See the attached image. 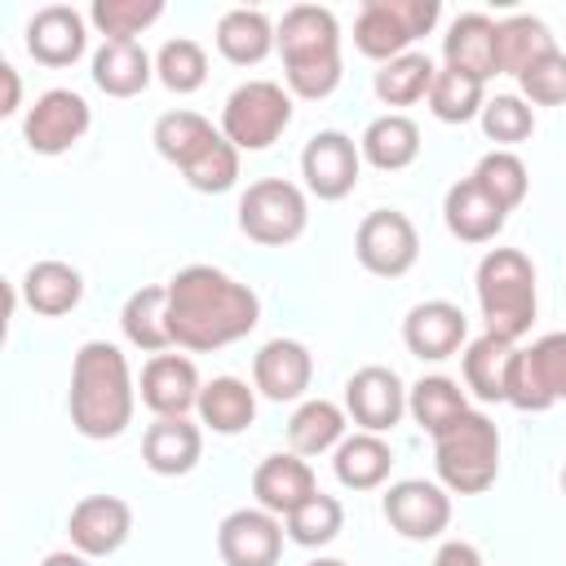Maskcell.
<instances>
[{"label":"cell","mask_w":566,"mask_h":566,"mask_svg":"<svg viewBox=\"0 0 566 566\" xmlns=\"http://www.w3.org/2000/svg\"><path fill=\"white\" fill-rule=\"evenodd\" d=\"M283 53V80L292 97L323 102L340 84V27L323 4H292L274 27Z\"/></svg>","instance_id":"3"},{"label":"cell","mask_w":566,"mask_h":566,"mask_svg":"<svg viewBox=\"0 0 566 566\" xmlns=\"http://www.w3.org/2000/svg\"><path fill=\"white\" fill-rule=\"evenodd\" d=\"M274 44H279L274 40V27H270V18L261 9L239 4V9H226L217 18V49L234 66H256Z\"/></svg>","instance_id":"31"},{"label":"cell","mask_w":566,"mask_h":566,"mask_svg":"<svg viewBox=\"0 0 566 566\" xmlns=\"http://www.w3.org/2000/svg\"><path fill=\"white\" fill-rule=\"evenodd\" d=\"M84 296V274L66 261H35L27 274H22V301L44 314V318H57V314H71Z\"/></svg>","instance_id":"30"},{"label":"cell","mask_w":566,"mask_h":566,"mask_svg":"<svg viewBox=\"0 0 566 566\" xmlns=\"http://www.w3.org/2000/svg\"><path fill=\"white\" fill-rule=\"evenodd\" d=\"M40 566H93V557H84V553H75V548H62V553H49Z\"/></svg>","instance_id":"48"},{"label":"cell","mask_w":566,"mask_h":566,"mask_svg":"<svg viewBox=\"0 0 566 566\" xmlns=\"http://www.w3.org/2000/svg\"><path fill=\"white\" fill-rule=\"evenodd\" d=\"M473 181H478L504 212H513V208L526 199L531 172H526L522 155H513V150H486V155L478 159V168H473Z\"/></svg>","instance_id":"40"},{"label":"cell","mask_w":566,"mask_h":566,"mask_svg":"<svg viewBox=\"0 0 566 566\" xmlns=\"http://www.w3.org/2000/svg\"><path fill=\"white\" fill-rule=\"evenodd\" d=\"M385 522L402 535V539H438L451 522V491L442 482H424V478H402L385 491L380 500Z\"/></svg>","instance_id":"13"},{"label":"cell","mask_w":566,"mask_h":566,"mask_svg":"<svg viewBox=\"0 0 566 566\" xmlns=\"http://www.w3.org/2000/svg\"><path fill=\"white\" fill-rule=\"evenodd\" d=\"M407 411H411V420H416L429 438H438L442 429H451V424L469 411V402H464V389H460L451 376H420V380L407 389Z\"/></svg>","instance_id":"35"},{"label":"cell","mask_w":566,"mask_h":566,"mask_svg":"<svg viewBox=\"0 0 566 566\" xmlns=\"http://www.w3.org/2000/svg\"><path fill=\"white\" fill-rule=\"evenodd\" d=\"M433 566H486L482 553L469 544V539H447L438 553H433Z\"/></svg>","instance_id":"46"},{"label":"cell","mask_w":566,"mask_h":566,"mask_svg":"<svg viewBox=\"0 0 566 566\" xmlns=\"http://www.w3.org/2000/svg\"><path fill=\"white\" fill-rule=\"evenodd\" d=\"M217 553L226 566H279L283 557V517L256 509H234L217 526Z\"/></svg>","instance_id":"15"},{"label":"cell","mask_w":566,"mask_h":566,"mask_svg":"<svg viewBox=\"0 0 566 566\" xmlns=\"http://www.w3.org/2000/svg\"><path fill=\"white\" fill-rule=\"evenodd\" d=\"M93 124L88 102L75 88H49L22 115V137L35 155H66Z\"/></svg>","instance_id":"11"},{"label":"cell","mask_w":566,"mask_h":566,"mask_svg":"<svg viewBox=\"0 0 566 566\" xmlns=\"http://www.w3.org/2000/svg\"><path fill=\"white\" fill-rule=\"evenodd\" d=\"M442 57L451 71H464L473 80H491L495 71V22L486 13H460L442 35Z\"/></svg>","instance_id":"24"},{"label":"cell","mask_w":566,"mask_h":566,"mask_svg":"<svg viewBox=\"0 0 566 566\" xmlns=\"http://www.w3.org/2000/svg\"><path fill=\"white\" fill-rule=\"evenodd\" d=\"M354 256L376 279H402L416 265V256H420V234H416L407 212L376 208L354 230Z\"/></svg>","instance_id":"10"},{"label":"cell","mask_w":566,"mask_h":566,"mask_svg":"<svg viewBox=\"0 0 566 566\" xmlns=\"http://www.w3.org/2000/svg\"><path fill=\"white\" fill-rule=\"evenodd\" d=\"M88 35H84V13L71 4H44L31 13L27 22V53L40 66H71L84 53Z\"/></svg>","instance_id":"21"},{"label":"cell","mask_w":566,"mask_h":566,"mask_svg":"<svg viewBox=\"0 0 566 566\" xmlns=\"http://www.w3.org/2000/svg\"><path fill=\"white\" fill-rule=\"evenodd\" d=\"M504 402L517 411H548L553 402H566V332H548L531 349H513Z\"/></svg>","instance_id":"9"},{"label":"cell","mask_w":566,"mask_h":566,"mask_svg":"<svg viewBox=\"0 0 566 566\" xmlns=\"http://www.w3.org/2000/svg\"><path fill=\"white\" fill-rule=\"evenodd\" d=\"M133 407H137V385H133L124 349L111 340H84L75 349L71 394H66L75 433H84L93 442L119 438L133 424Z\"/></svg>","instance_id":"2"},{"label":"cell","mask_w":566,"mask_h":566,"mask_svg":"<svg viewBox=\"0 0 566 566\" xmlns=\"http://www.w3.org/2000/svg\"><path fill=\"white\" fill-rule=\"evenodd\" d=\"M119 327H124L128 345H137L146 354H168L172 349V332H168V283L137 287L124 301V310H119Z\"/></svg>","instance_id":"27"},{"label":"cell","mask_w":566,"mask_h":566,"mask_svg":"<svg viewBox=\"0 0 566 566\" xmlns=\"http://www.w3.org/2000/svg\"><path fill=\"white\" fill-rule=\"evenodd\" d=\"M261 323V301L248 283L217 265H186L168 279V332L172 345L212 354L243 340Z\"/></svg>","instance_id":"1"},{"label":"cell","mask_w":566,"mask_h":566,"mask_svg":"<svg viewBox=\"0 0 566 566\" xmlns=\"http://www.w3.org/2000/svg\"><path fill=\"white\" fill-rule=\"evenodd\" d=\"M433 469L451 495H482L500 473V429L482 411H464L433 438Z\"/></svg>","instance_id":"5"},{"label":"cell","mask_w":566,"mask_h":566,"mask_svg":"<svg viewBox=\"0 0 566 566\" xmlns=\"http://www.w3.org/2000/svg\"><path fill=\"white\" fill-rule=\"evenodd\" d=\"M310 203L296 181L261 177L239 195V230L261 248H287L305 234Z\"/></svg>","instance_id":"7"},{"label":"cell","mask_w":566,"mask_h":566,"mask_svg":"<svg viewBox=\"0 0 566 566\" xmlns=\"http://www.w3.org/2000/svg\"><path fill=\"white\" fill-rule=\"evenodd\" d=\"M509 363H513V345L482 332L478 340L464 345V385L473 389V398L482 402H504V385H509Z\"/></svg>","instance_id":"36"},{"label":"cell","mask_w":566,"mask_h":566,"mask_svg":"<svg viewBox=\"0 0 566 566\" xmlns=\"http://www.w3.org/2000/svg\"><path fill=\"white\" fill-rule=\"evenodd\" d=\"M155 75H159V84L168 93H195V88H203V80H208V53H203V44L199 40H186V35L168 40L155 53Z\"/></svg>","instance_id":"41"},{"label":"cell","mask_w":566,"mask_h":566,"mask_svg":"<svg viewBox=\"0 0 566 566\" xmlns=\"http://www.w3.org/2000/svg\"><path fill=\"white\" fill-rule=\"evenodd\" d=\"M155 75L150 53L137 40H102L93 53V84L106 97H137Z\"/></svg>","instance_id":"25"},{"label":"cell","mask_w":566,"mask_h":566,"mask_svg":"<svg viewBox=\"0 0 566 566\" xmlns=\"http://www.w3.org/2000/svg\"><path fill=\"white\" fill-rule=\"evenodd\" d=\"M464 336H469L464 310H460L455 301H442V296L411 305V314L402 318V345H407L416 358H429V363L460 354Z\"/></svg>","instance_id":"17"},{"label":"cell","mask_w":566,"mask_h":566,"mask_svg":"<svg viewBox=\"0 0 566 566\" xmlns=\"http://www.w3.org/2000/svg\"><path fill=\"white\" fill-rule=\"evenodd\" d=\"M199 371L186 354H150V363L142 367V402L155 416H186L199 407Z\"/></svg>","instance_id":"20"},{"label":"cell","mask_w":566,"mask_h":566,"mask_svg":"<svg viewBox=\"0 0 566 566\" xmlns=\"http://www.w3.org/2000/svg\"><path fill=\"white\" fill-rule=\"evenodd\" d=\"M407 411V389L394 367L367 363L345 380V416L363 433H389Z\"/></svg>","instance_id":"14"},{"label":"cell","mask_w":566,"mask_h":566,"mask_svg":"<svg viewBox=\"0 0 566 566\" xmlns=\"http://www.w3.org/2000/svg\"><path fill=\"white\" fill-rule=\"evenodd\" d=\"M442 221L460 243H491L504 230L509 212L473 177H460L442 199Z\"/></svg>","instance_id":"23"},{"label":"cell","mask_w":566,"mask_h":566,"mask_svg":"<svg viewBox=\"0 0 566 566\" xmlns=\"http://www.w3.org/2000/svg\"><path fill=\"white\" fill-rule=\"evenodd\" d=\"M562 495H566V464H562Z\"/></svg>","instance_id":"50"},{"label":"cell","mask_w":566,"mask_h":566,"mask_svg":"<svg viewBox=\"0 0 566 566\" xmlns=\"http://www.w3.org/2000/svg\"><path fill=\"white\" fill-rule=\"evenodd\" d=\"M340 526H345V509H340L336 495H323V491L310 495L296 513L283 517L287 539L301 544V548H323V544H332V539L340 535Z\"/></svg>","instance_id":"39"},{"label":"cell","mask_w":566,"mask_h":566,"mask_svg":"<svg viewBox=\"0 0 566 566\" xmlns=\"http://www.w3.org/2000/svg\"><path fill=\"white\" fill-rule=\"evenodd\" d=\"M358 172H363V150L354 137H345L340 128H323L305 142L301 150V177H305V190L336 203L345 199L354 186H358Z\"/></svg>","instance_id":"12"},{"label":"cell","mask_w":566,"mask_h":566,"mask_svg":"<svg viewBox=\"0 0 566 566\" xmlns=\"http://www.w3.org/2000/svg\"><path fill=\"white\" fill-rule=\"evenodd\" d=\"M332 469H336V482L349 486V491H376L389 469H394V451L380 433H345V442L332 451Z\"/></svg>","instance_id":"29"},{"label":"cell","mask_w":566,"mask_h":566,"mask_svg":"<svg viewBox=\"0 0 566 566\" xmlns=\"http://www.w3.org/2000/svg\"><path fill=\"white\" fill-rule=\"evenodd\" d=\"M252 495H256V504H261L265 513L287 517V513H296L310 495H318V478H314V469H310L305 455L279 451V455H265V460L256 464V473H252Z\"/></svg>","instance_id":"18"},{"label":"cell","mask_w":566,"mask_h":566,"mask_svg":"<svg viewBox=\"0 0 566 566\" xmlns=\"http://www.w3.org/2000/svg\"><path fill=\"white\" fill-rule=\"evenodd\" d=\"M478 305L486 332L517 345L535 323V265L517 248H491L478 261Z\"/></svg>","instance_id":"4"},{"label":"cell","mask_w":566,"mask_h":566,"mask_svg":"<svg viewBox=\"0 0 566 566\" xmlns=\"http://www.w3.org/2000/svg\"><path fill=\"white\" fill-rule=\"evenodd\" d=\"M438 0H367L354 22V44L363 57H376L385 66L402 57L420 35H429L438 27Z\"/></svg>","instance_id":"6"},{"label":"cell","mask_w":566,"mask_h":566,"mask_svg":"<svg viewBox=\"0 0 566 566\" xmlns=\"http://www.w3.org/2000/svg\"><path fill=\"white\" fill-rule=\"evenodd\" d=\"M345 407L327 402V398H305L292 420H287V442L296 455H323V451H336L345 442Z\"/></svg>","instance_id":"34"},{"label":"cell","mask_w":566,"mask_h":566,"mask_svg":"<svg viewBox=\"0 0 566 566\" xmlns=\"http://www.w3.org/2000/svg\"><path fill=\"white\" fill-rule=\"evenodd\" d=\"M486 106V84L464 75V71H451L442 66L433 75V88H429V111L442 119V124H469L473 115H482Z\"/></svg>","instance_id":"38"},{"label":"cell","mask_w":566,"mask_h":566,"mask_svg":"<svg viewBox=\"0 0 566 566\" xmlns=\"http://www.w3.org/2000/svg\"><path fill=\"white\" fill-rule=\"evenodd\" d=\"M217 137H221V128H212V119L199 111H164L155 119V133H150L155 150L177 168H190Z\"/></svg>","instance_id":"32"},{"label":"cell","mask_w":566,"mask_h":566,"mask_svg":"<svg viewBox=\"0 0 566 566\" xmlns=\"http://www.w3.org/2000/svg\"><path fill=\"white\" fill-rule=\"evenodd\" d=\"M203 455V429L186 416H155V424L142 438V460L159 478H181Z\"/></svg>","instance_id":"22"},{"label":"cell","mask_w":566,"mask_h":566,"mask_svg":"<svg viewBox=\"0 0 566 566\" xmlns=\"http://www.w3.org/2000/svg\"><path fill=\"white\" fill-rule=\"evenodd\" d=\"M478 119H482L486 142H495V150H509V146L526 142V137L535 133V111H531V102H522V97H513V93L491 97Z\"/></svg>","instance_id":"43"},{"label":"cell","mask_w":566,"mask_h":566,"mask_svg":"<svg viewBox=\"0 0 566 566\" xmlns=\"http://www.w3.org/2000/svg\"><path fill=\"white\" fill-rule=\"evenodd\" d=\"M292 124V93L274 80H248L226 97L221 133L239 150H265Z\"/></svg>","instance_id":"8"},{"label":"cell","mask_w":566,"mask_h":566,"mask_svg":"<svg viewBox=\"0 0 566 566\" xmlns=\"http://www.w3.org/2000/svg\"><path fill=\"white\" fill-rule=\"evenodd\" d=\"M199 424H208L212 433H243L256 420V389H248V380L239 376H212L199 389Z\"/></svg>","instance_id":"28"},{"label":"cell","mask_w":566,"mask_h":566,"mask_svg":"<svg viewBox=\"0 0 566 566\" xmlns=\"http://www.w3.org/2000/svg\"><path fill=\"white\" fill-rule=\"evenodd\" d=\"M517 84H522V102L531 106H566V53L562 49L544 53L517 75Z\"/></svg>","instance_id":"45"},{"label":"cell","mask_w":566,"mask_h":566,"mask_svg":"<svg viewBox=\"0 0 566 566\" xmlns=\"http://www.w3.org/2000/svg\"><path fill=\"white\" fill-rule=\"evenodd\" d=\"M553 49H557L553 31L531 13H513V18L495 22V71L500 75H522L531 62H539Z\"/></svg>","instance_id":"33"},{"label":"cell","mask_w":566,"mask_h":566,"mask_svg":"<svg viewBox=\"0 0 566 566\" xmlns=\"http://www.w3.org/2000/svg\"><path fill=\"white\" fill-rule=\"evenodd\" d=\"M164 0H93L88 18L106 40H137L150 22H159Z\"/></svg>","instance_id":"42"},{"label":"cell","mask_w":566,"mask_h":566,"mask_svg":"<svg viewBox=\"0 0 566 566\" xmlns=\"http://www.w3.org/2000/svg\"><path fill=\"white\" fill-rule=\"evenodd\" d=\"M181 177H186L199 195H221V190H230V186L239 181V146H230L226 133H221L190 168H181Z\"/></svg>","instance_id":"44"},{"label":"cell","mask_w":566,"mask_h":566,"mask_svg":"<svg viewBox=\"0 0 566 566\" xmlns=\"http://www.w3.org/2000/svg\"><path fill=\"white\" fill-rule=\"evenodd\" d=\"M433 75H438V66L429 62V53H402V57H394L376 71L371 88L385 106H411V102L429 97Z\"/></svg>","instance_id":"37"},{"label":"cell","mask_w":566,"mask_h":566,"mask_svg":"<svg viewBox=\"0 0 566 566\" xmlns=\"http://www.w3.org/2000/svg\"><path fill=\"white\" fill-rule=\"evenodd\" d=\"M310 380H314V358H310V349H305L301 340H292V336L265 340V345L256 349V358H252V385H256L270 402H292V398H301V394L310 389Z\"/></svg>","instance_id":"19"},{"label":"cell","mask_w":566,"mask_h":566,"mask_svg":"<svg viewBox=\"0 0 566 566\" xmlns=\"http://www.w3.org/2000/svg\"><path fill=\"white\" fill-rule=\"evenodd\" d=\"M128 531H133V509L119 495H84L66 517L71 548L84 557H111L115 548H124Z\"/></svg>","instance_id":"16"},{"label":"cell","mask_w":566,"mask_h":566,"mask_svg":"<svg viewBox=\"0 0 566 566\" xmlns=\"http://www.w3.org/2000/svg\"><path fill=\"white\" fill-rule=\"evenodd\" d=\"M310 566H345V562H340V557H314Z\"/></svg>","instance_id":"49"},{"label":"cell","mask_w":566,"mask_h":566,"mask_svg":"<svg viewBox=\"0 0 566 566\" xmlns=\"http://www.w3.org/2000/svg\"><path fill=\"white\" fill-rule=\"evenodd\" d=\"M358 150H363V159H367L371 168L398 172V168L416 164V155H420V128H416V119L402 115V111L376 115V119L363 128Z\"/></svg>","instance_id":"26"},{"label":"cell","mask_w":566,"mask_h":566,"mask_svg":"<svg viewBox=\"0 0 566 566\" xmlns=\"http://www.w3.org/2000/svg\"><path fill=\"white\" fill-rule=\"evenodd\" d=\"M0 80H4V97H0V115H13V111H18V102H22V80H18V71H13L9 62H0Z\"/></svg>","instance_id":"47"}]
</instances>
